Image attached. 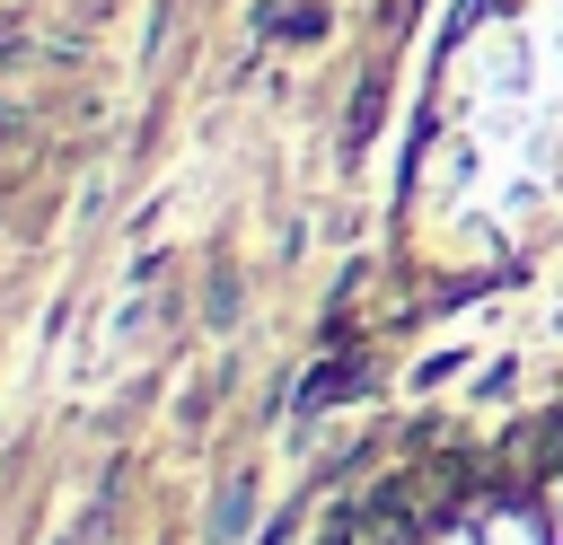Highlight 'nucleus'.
<instances>
[{"label": "nucleus", "instance_id": "f257e3e1", "mask_svg": "<svg viewBox=\"0 0 563 545\" xmlns=\"http://www.w3.org/2000/svg\"><path fill=\"white\" fill-rule=\"evenodd\" d=\"M343 396H361V360H325V369L299 387V413H325V404H343Z\"/></svg>", "mask_w": 563, "mask_h": 545}, {"label": "nucleus", "instance_id": "7ed1b4c3", "mask_svg": "<svg viewBox=\"0 0 563 545\" xmlns=\"http://www.w3.org/2000/svg\"><path fill=\"white\" fill-rule=\"evenodd\" d=\"M343 545H352V536H343Z\"/></svg>", "mask_w": 563, "mask_h": 545}, {"label": "nucleus", "instance_id": "f03ea898", "mask_svg": "<svg viewBox=\"0 0 563 545\" xmlns=\"http://www.w3.org/2000/svg\"><path fill=\"white\" fill-rule=\"evenodd\" d=\"M264 26H273V35H325V9H273Z\"/></svg>", "mask_w": 563, "mask_h": 545}]
</instances>
